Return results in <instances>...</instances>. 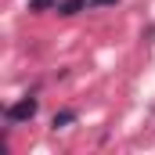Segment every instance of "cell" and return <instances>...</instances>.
Segmentation results:
<instances>
[{"mask_svg":"<svg viewBox=\"0 0 155 155\" xmlns=\"http://www.w3.org/2000/svg\"><path fill=\"white\" fill-rule=\"evenodd\" d=\"M112 4H119V0H90V7H112Z\"/></svg>","mask_w":155,"mask_h":155,"instance_id":"cell-5","label":"cell"},{"mask_svg":"<svg viewBox=\"0 0 155 155\" xmlns=\"http://www.w3.org/2000/svg\"><path fill=\"white\" fill-rule=\"evenodd\" d=\"M58 7V0H29V11H51Z\"/></svg>","mask_w":155,"mask_h":155,"instance_id":"cell-4","label":"cell"},{"mask_svg":"<svg viewBox=\"0 0 155 155\" xmlns=\"http://www.w3.org/2000/svg\"><path fill=\"white\" fill-rule=\"evenodd\" d=\"M36 97H22V101H15V105H7L4 108V119L7 123H29V119L36 116Z\"/></svg>","mask_w":155,"mask_h":155,"instance_id":"cell-1","label":"cell"},{"mask_svg":"<svg viewBox=\"0 0 155 155\" xmlns=\"http://www.w3.org/2000/svg\"><path fill=\"white\" fill-rule=\"evenodd\" d=\"M69 123H76V112H72V108H61V112H54V119H51L54 130H61V126H69Z\"/></svg>","mask_w":155,"mask_h":155,"instance_id":"cell-3","label":"cell"},{"mask_svg":"<svg viewBox=\"0 0 155 155\" xmlns=\"http://www.w3.org/2000/svg\"><path fill=\"white\" fill-rule=\"evenodd\" d=\"M83 7H90V0H61V4H58V15L69 18V15H79Z\"/></svg>","mask_w":155,"mask_h":155,"instance_id":"cell-2","label":"cell"}]
</instances>
